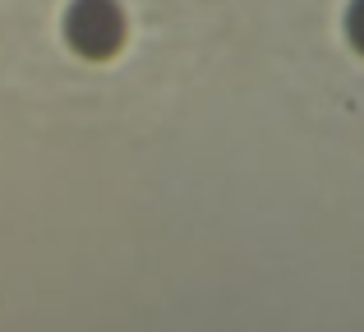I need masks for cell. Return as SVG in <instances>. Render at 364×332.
<instances>
[{"mask_svg":"<svg viewBox=\"0 0 364 332\" xmlns=\"http://www.w3.org/2000/svg\"><path fill=\"white\" fill-rule=\"evenodd\" d=\"M70 37H74V46L88 51V55L116 51V42H120V14H116V5H107V0H83V5L70 14Z\"/></svg>","mask_w":364,"mask_h":332,"instance_id":"1","label":"cell"},{"mask_svg":"<svg viewBox=\"0 0 364 332\" xmlns=\"http://www.w3.org/2000/svg\"><path fill=\"white\" fill-rule=\"evenodd\" d=\"M350 33H355V42L364 46V0H360L355 9H350Z\"/></svg>","mask_w":364,"mask_h":332,"instance_id":"2","label":"cell"}]
</instances>
